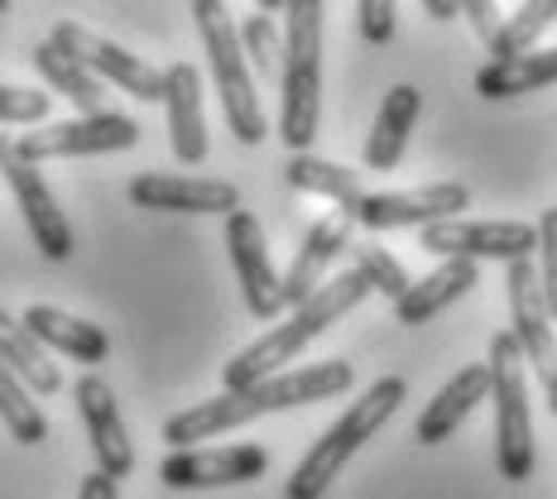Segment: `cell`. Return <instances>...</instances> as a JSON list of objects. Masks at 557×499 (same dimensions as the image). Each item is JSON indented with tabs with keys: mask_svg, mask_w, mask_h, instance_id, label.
<instances>
[{
	"mask_svg": "<svg viewBox=\"0 0 557 499\" xmlns=\"http://www.w3.org/2000/svg\"><path fill=\"white\" fill-rule=\"evenodd\" d=\"M356 385V370L346 361H318V365H288L270 379H255L246 389H222L216 399L193 403V409L173 413L164 423V442L193 447V442H212L222 433H236V427L255 423V417H270L284 409H308V403H327L342 399L346 389Z\"/></svg>",
	"mask_w": 557,
	"mask_h": 499,
	"instance_id": "cell-1",
	"label": "cell"
},
{
	"mask_svg": "<svg viewBox=\"0 0 557 499\" xmlns=\"http://www.w3.org/2000/svg\"><path fill=\"white\" fill-rule=\"evenodd\" d=\"M322 0L284 5V53H278V139L288 154H308L322 125Z\"/></svg>",
	"mask_w": 557,
	"mask_h": 499,
	"instance_id": "cell-2",
	"label": "cell"
},
{
	"mask_svg": "<svg viewBox=\"0 0 557 499\" xmlns=\"http://www.w3.org/2000/svg\"><path fill=\"white\" fill-rule=\"evenodd\" d=\"M366 298H370V284L356 270L332 274L318 294L304 298V303L288 312L284 327H270L264 336H255L246 351L226 365V389H246V385H255V379H270V375H278V370H288L304 346H312L336 317H346L351 308H361Z\"/></svg>",
	"mask_w": 557,
	"mask_h": 499,
	"instance_id": "cell-3",
	"label": "cell"
},
{
	"mask_svg": "<svg viewBox=\"0 0 557 499\" xmlns=\"http://www.w3.org/2000/svg\"><path fill=\"white\" fill-rule=\"evenodd\" d=\"M409 399V385H404V375H380L375 385H370L361 399L351 403V409L342 413V423L327 427V433L318 437V442L308 447V457L294 466L284 485V499H322L332 490V481L346 471V461L361 451L370 437L380 433V427L389 423L394 413H399V403Z\"/></svg>",
	"mask_w": 557,
	"mask_h": 499,
	"instance_id": "cell-4",
	"label": "cell"
},
{
	"mask_svg": "<svg viewBox=\"0 0 557 499\" xmlns=\"http://www.w3.org/2000/svg\"><path fill=\"white\" fill-rule=\"evenodd\" d=\"M193 20H197V34H202L207 67H212V83H216V97H222V115H226L231 135L240 145H260L270 135V121L260 111L255 73L246 63V53H240V34H236L226 0H193Z\"/></svg>",
	"mask_w": 557,
	"mask_h": 499,
	"instance_id": "cell-5",
	"label": "cell"
},
{
	"mask_svg": "<svg viewBox=\"0 0 557 499\" xmlns=\"http://www.w3.org/2000/svg\"><path fill=\"white\" fill-rule=\"evenodd\" d=\"M491 399H495V466L509 485H524L533 475V409H529V365L519 355L515 336H491Z\"/></svg>",
	"mask_w": 557,
	"mask_h": 499,
	"instance_id": "cell-6",
	"label": "cell"
},
{
	"mask_svg": "<svg viewBox=\"0 0 557 499\" xmlns=\"http://www.w3.org/2000/svg\"><path fill=\"white\" fill-rule=\"evenodd\" d=\"M139 145V125L121 111H101V115H77V121H58L39 125V130L20 135L15 154L25 164H49V159H83V154H115V149H135Z\"/></svg>",
	"mask_w": 557,
	"mask_h": 499,
	"instance_id": "cell-7",
	"label": "cell"
},
{
	"mask_svg": "<svg viewBox=\"0 0 557 499\" xmlns=\"http://www.w3.org/2000/svg\"><path fill=\"white\" fill-rule=\"evenodd\" d=\"M418 250L443 254V260H533L539 254V226L529 222H433L418 230Z\"/></svg>",
	"mask_w": 557,
	"mask_h": 499,
	"instance_id": "cell-8",
	"label": "cell"
},
{
	"mask_svg": "<svg viewBox=\"0 0 557 499\" xmlns=\"http://www.w3.org/2000/svg\"><path fill=\"white\" fill-rule=\"evenodd\" d=\"M467 207H471V188L447 178V183H428V188H409V192H366L346 212V222H356L366 230H409V226L423 230L433 222H451Z\"/></svg>",
	"mask_w": 557,
	"mask_h": 499,
	"instance_id": "cell-9",
	"label": "cell"
},
{
	"mask_svg": "<svg viewBox=\"0 0 557 499\" xmlns=\"http://www.w3.org/2000/svg\"><path fill=\"white\" fill-rule=\"evenodd\" d=\"M505 294H509V322H515L509 336H515L524 365L543 379V389L557 385V332H553V312L543 303L533 260L505 264Z\"/></svg>",
	"mask_w": 557,
	"mask_h": 499,
	"instance_id": "cell-10",
	"label": "cell"
},
{
	"mask_svg": "<svg viewBox=\"0 0 557 499\" xmlns=\"http://www.w3.org/2000/svg\"><path fill=\"white\" fill-rule=\"evenodd\" d=\"M49 39L67 58H77V63H83L91 77H101V83H115L125 97H135V101H164V73H159V67H149L145 58H135L131 49H121V43L101 39V34L73 25V20H58Z\"/></svg>",
	"mask_w": 557,
	"mask_h": 499,
	"instance_id": "cell-11",
	"label": "cell"
},
{
	"mask_svg": "<svg viewBox=\"0 0 557 499\" xmlns=\"http://www.w3.org/2000/svg\"><path fill=\"white\" fill-rule=\"evenodd\" d=\"M270 471V451L240 447H178L159 461V481L169 490H216V485H250Z\"/></svg>",
	"mask_w": 557,
	"mask_h": 499,
	"instance_id": "cell-12",
	"label": "cell"
},
{
	"mask_svg": "<svg viewBox=\"0 0 557 499\" xmlns=\"http://www.w3.org/2000/svg\"><path fill=\"white\" fill-rule=\"evenodd\" d=\"M0 178L10 183V192H15V207L25 212V226L34 236V246H39L44 260H67L73 254V226H67L63 207H58L53 188L44 183L39 164H25V159L15 154V149H0Z\"/></svg>",
	"mask_w": 557,
	"mask_h": 499,
	"instance_id": "cell-13",
	"label": "cell"
},
{
	"mask_svg": "<svg viewBox=\"0 0 557 499\" xmlns=\"http://www.w3.org/2000/svg\"><path fill=\"white\" fill-rule=\"evenodd\" d=\"M131 202L139 212L231 216L240 207V188L226 178H193V173H139L131 183Z\"/></svg>",
	"mask_w": 557,
	"mask_h": 499,
	"instance_id": "cell-14",
	"label": "cell"
},
{
	"mask_svg": "<svg viewBox=\"0 0 557 499\" xmlns=\"http://www.w3.org/2000/svg\"><path fill=\"white\" fill-rule=\"evenodd\" d=\"M226 250H231V264H236L246 308L260 322L278 317V312H284V284H278V274L270 264L264 230H260V222H255V212H246V207H236V212L226 216Z\"/></svg>",
	"mask_w": 557,
	"mask_h": 499,
	"instance_id": "cell-15",
	"label": "cell"
},
{
	"mask_svg": "<svg viewBox=\"0 0 557 499\" xmlns=\"http://www.w3.org/2000/svg\"><path fill=\"white\" fill-rule=\"evenodd\" d=\"M73 399H77V413L87 423V442H91V457H97V471L111 475V481H125L135 471V447H131V433L121 423V409H115V394L101 375H83L73 385Z\"/></svg>",
	"mask_w": 557,
	"mask_h": 499,
	"instance_id": "cell-16",
	"label": "cell"
},
{
	"mask_svg": "<svg viewBox=\"0 0 557 499\" xmlns=\"http://www.w3.org/2000/svg\"><path fill=\"white\" fill-rule=\"evenodd\" d=\"M164 115H169V149L178 164L207 159V111H202V73L193 63L164 67Z\"/></svg>",
	"mask_w": 557,
	"mask_h": 499,
	"instance_id": "cell-17",
	"label": "cell"
},
{
	"mask_svg": "<svg viewBox=\"0 0 557 499\" xmlns=\"http://www.w3.org/2000/svg\"><path fill=\"white\" fill-rule=\"evenodd\" d=\"M346 250H351V222H346V216H327V222L312 226L304 236V246L294 250L288 274L278 278V284H284V308H298L304 298L318 294L332 278L336 254H346Z\"/></svg>",
	"mask_w": 557,
	"mask_h": 499,
	"instance_id": "cell-18",
	"label": "cell"
},
{
	"mask_svg": "<svg viewBox=\"0 0 557 499\" xmlns=\"http://www.w3.org/2000/svg\"><path fill=\"white\" fill-rule=\"evenodd\" d=\"M491 399V365H461L457 375L447 379L443 389L433 394V403H428L423 413H418V427H413V442L418 447H437L447 442L451 433H457L461 423H467V413L475 403Z\"/></svg>",
	"mask_w": 557,
	"mask_h": 499,
	"instance_id": "cell-19",
	"label": "cell"
},
{
	"mask_svg": "<svg viewBox=\"0 0 557 499\" xmlns=\"http://www.w3.org/2000/svg\"><path fill=\"white\" fill-rule=\"evenodd\" d=\"M418 111H423V91L413 83H399L385 91V101H380L375 121H370V135H366V169L370 173H394L404 164V149H409V135L418 125Z\"/></svg>",
	"mask_w": 557,
	"mask_h": 499,
	"instance_id": "cell-20",
	"label": "cell"
},
{
	"mask_svg": "<svg viewBox=\"0 0 557 499\" xmlns=\"http://www.w3.org/2000/svg\"><path fill=\"white\" fill-rule=\"evenodd\" d=\"M20 322H25V327L49 346V351H63V355H73V361H83V365H101L111 355V336L101 332L97 322L73 317V312H63L53 303H34Z\"/></svg>",
	"mask_w": 557,
	"mask_h": 499,
	"instance_id": "cell-21",
	"label": "cell"
},
{
	"mask_svg": "<svg viewBox=\"0 0 557 499\" xmlns=\"http://www.w3.org/2000/svg\"><path fill=\"white\" fill-rule=\"evenodd\" d=\"M475 278H481V264H471V260H443L433 274H423L418 284H409V294L394 303V317H399L404 327H423V322H433L447 303H457L461 294H471Z\"/></svg>",
	"mask_w": 557,
	"mask_h": 499,
	"instance_id": "cell-22",
	"label": "cell"
},
{
	"mask_svg": "<svg viewBox=\"0 0 557 499\" xmlns=\"http://www.w3.org/2000/svg\"><path fill=\"white\" fill-rule=\"evenodd\" d=\"M0 365H5L15 379H25L29 394H58L63 389V375H58L49 346H44L20 317H10L5 308H0Z\"/></svg>",
	"mask_w": 557,
	"mask_h": 499,
	"instance_id": "cell-23",
	"label": "cell"
},
{
	"mask_svg": "<svg viewBox=\"0 0 557 499\" xmlns=\"http://www.w3.org/2000/svg\"><path fill=\"white\" fill-rule=\"evenodd\" d=\"M543 87H557V49H529L505 63H485L475 73V91L485 101H515Z\"/></svg>",
	"mask_w": 557,
	"mask_h": 499,
	"instance_id": "cell-24",
	"label": "cell"
},
{
	"mask_svg": "<svg viewBox=\"0 0 557 499\" xmlns=\"http://www.w3.org/2000/svg\"><path fill=\"white\" fill-rule=\"evenodd\" d=\"M284 178H288V188L294 192L327 197V202H336L342 212H351V207L366 197L361 173H351L346 164H332V159H318V154H288Z\"/></svg>",
	"mask_w": 557,
	"mask_h": 499,
	"instance_id": "cell-25",
	"label": "cell"
},
{
	"mask_svg": "<svg viewBox=\"0 0 557 499\" xmlns=\"http://www.w3.org/2000/svg\"><path fill=\"white\" fill-rule=\"evenodd\" d=\"M34 67H39V77L49 83L63 101H73L83 115H101L107 107H101V77H91L77 58H67L63 49H58L53 39H44L39 49H34Z\"/></svg>",
	"mask_w": 557,
	"mask_h": 499,
	"instance_id": "cell-26",
	"label": "cell"
},
{
	"mask_svg": "<svg viewBox=\"0 0 557 499\" xmlns=\"http://www.w3.org/2000/svg\"><path fill=\"white\" fill-rule=\"evenodd\" d=\"M557 25V0H524L515 15L500 20V34H495L485 49H491V63H505V58H519L529 49H539V39Z\"/></svg>",
	"mask_w": 557,
	"mask_h": 499,
	"instance_id": "cell-27",
	"label": "cell"
},
{
	"mask_svg": "<svg viewBox=\"0 0 557 499\" xmlns=\"http://www.w3.org/2000/svg\"><path fill=\"white\" fill-rule=\"evenodd\" d=\"M0 423L10 427V437H15L20 447H39L44 437H49V417L29 399L25 379H15L5 365H0Z\"/></svg>",
	"mask_w": 557,
	"mask_h": 499,
	"instance_id": "cell-28",
	"label": "cell"
},
{
	"mask_svg": "<svg viewBox=\"0 0 557 499\" xmlns=\"http://www.w3.org/2000/svg\"><path fill=\"white\" fill-rule=\"evenodd\" d=\"M236 34H240V53H246V63H255V73H260V77H274V83H278L284 29L274 25V15H260V10H250V15L236 25Z\"/></svg>",
	"mask_w": 557,
	"mask_h": 499,
	"instance_id": "cell-29",
	"label": "cell"
},
{
	"mask_svg": "<svg viewBox=\"0 0 557 499\" xmlns=\"http://www.w3.org/2000/svg\"><path fill=\"white\" fill-rule=\"evenodd\" d=\"M351 254H356V274L370 284V294H385L389 303H399V298L409 294V270H404L385 246L366 240V246H351Z\"/></svg>",
	"mask_w": 557,
	"mask_h": 499,
	"instance_id": "cell-30",
	"label": "cell"
},
{
	"mask_svg": "<svg viewBox=\"0 0 557 499\" xmlns=\"http://www.w3.org/2000/svg\"><path fill=\"white\" fill-rule=\"evenodd\" d=\"M539 288H543V303H548L553 322H557V207L539 216Z\"/></svg>",
	"mask_w": 557,
	"mask_h": 499,
	"instance_id": "cell-31",
	"label": "cell"
},
{
	"mask_svg": "<svg viewBox=\"0 0 557 499\" xmlns=\"http://www.w3.org/2000/svg\"><path fill=\"white\" fill-rule=\"evenodd\" d=\"M49 101L34 87H5L0 83V125H39L49 115Z\"/></svg>",
	"mask_w": 557,
	"mask_h": 499,
	"instance_id": "cell-32",
	"label": "cell"
},
{
	"mask_svg": "<svg viewBox=\"0 0 557 499\" xmlns=\"http://www.w3.org/2000/svg\"><path fill=\"white\" fill-rule=\"evenodd\" d=\"M356 25L366 43H389L399 29V0H356Z\"/></svg>",
	"mask_w": 557,
	"mask_h": 499,
	"instance_id": "cell-33",
	"label": "cell"
},
{
	"mask_svg": "<svg viewBox=\"0 0 557 499\" xmlns=\"http://www.w3.org/2000/svg\"><path fill=\"white\" fill-rule=\"evenodd\" d=\"M457 5H461V20H471L481 43H491L495 34H500V5H495V0H457Z\"/></svg>",
	"mask_w": 557,
	"mask_h": 499,
	"instance_id": "cell-34",
	"label": "cell"
},
{
	"mask_svg": "<svg viewBox=\"0 0 557 499\" xmlns=\"http://www.w3.org/2000/svg\"><path fill=\"white\" fill-rule=\"evenodd\" d=\"M77 499H121V495H115V481H111V475L91 471V475H83V490H77Z\"/></svg>",
	"mask_w": 557,
	"mask_h": 499,
	"instance_id": "cell-35",
	"label": "cell"
},
{
	"mask_svg": "<svg viewBox=\"0 0 557 499\" xmlns=\"http://www.w3.org/2000/svg\"><path fill=\"white\" fill-rule=\"evenodd\" d=\"M418 5L428 10V20H443V25L461 20V5H457V0H418Z\"/></svg>",
	"mask_w": 557,
	"mask_h": 499,
	"instance_id": "cell-36",
	"label": "cell"
},
{
	"mask_svg": "<svg viewBox=\"0 0 557 499\" xmlns=\"http://www.w3.org/2000/svg\"><path fill=\"white\" fill-rule=\"evenodd\" d=\"M284 5H288V0H255V10H260V15H284Z\"/></svg>",
	"mask_w": 557,
	"mask_h": 499,
	"instance_id": "cell-37",
	"label": "cell"
},
{
	"mask_svg": "<svg viewBox=\"0 0 557 499\" xmlns=\"http://www.w3.org/2000/svg\"><path fill=\"white\" fill-rule=\"evenodd\" d=\"M548 409L557 413V385H548Z\"/></svg>",
	"mask_w": 557,
	"mask_h": 499,
	"instance_id": "cell-38",
	"label": "cell"
},
{
	"mask_svg": "<svg viewBox=\"0 0 557 499\" xmlns=\"http://www.w3.org/2000/svg\"><path fill=\"white\" fill-rule=\"evenodd\" d=\"M5 10H10V0H0V15H5Z\"/></svg>",
	"mask_w": 557,
	"mask_h": 499,
	"instance_id": "cell-39",
	"label": "cell"
},
{
	"mask_svg": "<svg viewBox=\"0 0 557 499\" xmlns=\"http://www.w3.org/2000/svg\"><path fill=\"white\" fill-rule=\"evenodd\" d=\"M5 145H10V139H5V135H0V149H5Z\"/></svg>",
	"mask_w": 557,
	"mask_h": 499,
	"instance_id": "cell-40",
	"label": "cell"
}]
</instances>
